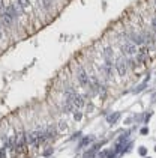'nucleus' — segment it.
Instances as JSON below:
<instances>
[{
  "instance_id": "1",
  "label": "nucleus",
  "mask_w": 156,
  "mask_h": 158,
  "mask_svg": "<svg viewBox=\"0 0 156 158\" xmlns=\"http://www.w3.org/2000/svg\"><path fill=\"white\" fill-rule=\"evenodd\" d=\"M47 140V137H45V131H32L30 134H29V143L32 144V146H39L41 143H44Z\"/></svg>"
},
{
  "instance_id": "5",
  "label": "nucleus",
  "mask_w": 156,
  "mask_h": 158,
  "mask_svg": "<svg viewBox=\"0 0 156 158\" xmlns=\"http://www.w3.org/2000/svg\"><path fill=\"white\" fill-rule=\"evenodd\" d=\"M72 104H74V107L75 109H81L83 105H84V95H74V98H72Z\"/></svg>"
},
{
  "instance_id": "4",
  "label": "nucleus",
  "mask_w": 156,
  "mask_h": 158,
  "mask_svg": "<svg viewBox=\"0 0 156 158\" xmlns=\"http://www.w3.org/2000/svg\"><path fill=\"white\" fill-rule=\"evenodd\" d=\"M137 51H138V50H137V45H135V44L128 42V44H125V45H123V53H125V54H128V56L135 54Z\"/></svg>"
},
{
  "instance_id": "19",
  "label": "nucleus",
  "mask_w": 156,
  "mask_h": 158,
  "mask_svg": "<svg viewBox=\"0 0 156 158\" xmlns=\"http://www.w3.org/2000/svg\"><path fill=\"white\" fill-rule=\"evenodd\" d=\"M75 120H80V119H81V117H83V115H81V113H75Z\"/></svg>"
},
{
  "instance_id": "9",
  "label": "nucleus",
  "mask_w": 156,
  "mask_h": 158,
  "mask_svg": "<svg viewBox=\"0 0 156 158\" xmlns=\"http://www.w3.org/2000/svg\"><path fill=\"white\" fill-rule=\"evenodd\" d=\"M101 144H102V143H96L93 148H90V149H89V151L84 154V157L86 158H93V155H95V154H96V152L101 149Z\"/></svg>"
},
{
  "instance_id": "17",
  "label": "nucleus",
  "mask_w": 156,
  "mask_h": 158,
  "mask_svg": "<svg viewBox=\"0 0 156 158\" xmlns=\"http://www.w3.org/2000/svg\"><path fill=\"white\" fill-rule=\"evenodd\" d=\"M5 9H6V8H5V3H3V0H0V14H2Z\"/></svg>"
},
{
  "instance_id": "13",
  "label": "nucleus",
  "mask_w": 156,
  "mask_h": 158,
  "mask_svg": "<svg viewBox=\"0 0 156 158\" xmlns=\"http://www.w3.org/2000/svg\"><path fill=\"white\" fill-rule=\"evenodd\" d=\"M18 3H20V6H21V8H27L29 5H30V2H29V0H18Z\"/></svg>"
},
{
  "instance_id": "12",
  "label": "nucleus",
  "mask_w": 156,
  "mask_h": 158,
  "mask_svg": "<svg viewBox=\"0 0 156 158\" xmlns=\"http://www.w3.org/2000/svg\"><path fill=\"white\" fill-rule=\"evenodd\" d=\"M104 56H105V59L113 57V48H111V47H107V48L104 50Z\"/></svg>"
},
{
  "instance_id": "10",
  "label": "nucleus",
  "mask_w": 156,
  "mask_h": 158,
  "mask_svg": "<svg viewBox=\"0 0 156 158\" xmlns=\"http://www.w3.org/2000/svg\"><path fill=\"white\" fill-rule=\"evenodd\" d=\"M93 140H95V137H93V136H86V137L81 139V142H80V148H86V146H89Z\"/></svg>"
},
{
  "instance_id": "8",
  "label": "nucleus",
  "mask_w": 156,
  "mask_h": 158,
  "mask_svg": "<svg viewBox=\"0 0 156 158\" xmlns=\"http://www.w3.org/2000/svg\"><path fill=\"white\" fill-rule=\"evenodd\" d=\"M120 116H122V113H120V112H113L111 115H108V117H107V122H108L110 125H114V124L120 119Z\"/></svg>"
},
{
  "instance_id": "20",
  "label": "nucleus",
  "mask_w": 156,
  "mask_h": 158,
  "mask_svg": "<svg viewBox=\"0 0 156 158\" xmlns=\"http://www.w3.org/2000/svg\"><path fill=\"white\" fill-rule=\"evenodd\" d=\"M141 134H143V136H147V134H149V128H143L141 129Z\"/></svg>"
},
{
  "instance_id": "3",
  "label": "nucleus",
  "mask_w": 156,
  "mask_h": 158,
  "mask_svg": "<svg viewBox=\"0 0 156 158\" xmlns=\"http://www.w3.org/2000/svg\"><path fill=\"white\" fill-rule=\"evenodd\" d=\"M102 71H104V74H105L108 78H113V62H111V59H105V63H104V66H102Z\"/></svg>"
},
{
  "instance_id": "11",
  "label": "nucleus",
  "mask_w": 156,
  "mask_h": 158,
  "mask_svg": "<svg viewBox=\"0 0 156 158\" xmlns=\"http://www.w3.org/2000/svg\"><path fill=\"white\" fill-rule=\"evenodd\" d=\"M74 95H75V90H74L72 87H68V89L65 90V97H66V100H71L72 101Z\"/></svg>"
},
{
  "instance_id": "14",
  "label": "nucleus",
  "mask_w": 156,
  "mask_h": 158,
  "mask_svg": "<svg viewBox=\"0 0 156 158\" xmlns=\"http://www.w3.org/2000/svg\"><path fill=\"white\" fill-rule=\"evenodd\" d=\"M146 85H147V83H141L138 87H135L132 92H134V93H137V92H140V90H143V89H146Z\"/></svg>"
},
{
  "instance_id": "18",
  "label": "nucleus",
  "mask_w": 156,
  "mask_h": 158,
  "mask_svg": "<svg viewBox=\"0 0 156 158\" xmlns=\"http://www.w3.org/2000/svg\"><path fill=\"white\" fill-rule=\"evenodd\" d=\"M51 154H53V149L50 148V149H47V151H45V154H44V155H45V157H48V155H51Z\"/></svg>"
},
{
  "instance_id": "15",
  "label": "nucleus",
  "mask_w": 156,
  "mask_h": 158,
  "mask_svg": "<svg viewBox=\"0 0 156 158\" xmlns=\"http://www.w3.org/2000/svg\"><path fill=\"white\" fill-rule=\"evenodd\" d=\"M138 154H140V155H141V157H146V155H147V149H146V148H140V149H138Z\"/></svg>"
},
{
  "instance_id": "7",
  "label": "nucleus",
  "mask_w": 156,
  "mask_h": 158,
  "mask_svg": "<svg viewBox=\"0 0 156 158\" xmlns=\"http://www.w3.org/2000/svg\"><path fill=\"white\" fill-rule=\"evenodd\" d=\"M78 81H80L81 86H87V85H89V75H87V72H86L84 69H80V71H78Z\"/></svg>"
},
{
  "instance_id": "21",
  "label": "nucleus",
  "mask_w": 156,
  "mask_h": 158,
  "mask_svg": "<svg viewBox=\"0 0 156 158\" xmlns=\"http://www.w3.org/2000/svg\"><path fill=\"white\" fill-rule=\"evenodd\" d=\"M3 36V33H2V23H0V38Z\"/></svg>"
},
{
  "instance_id": "2",
  "label": "nucleus",
  "mask_w": 156,
  "mask_h": 158,
  "mask_svg": "<svg viewBox=\"0 0 156 158\" xmlns=\"http://www.w3.org/2000/svg\"><path fill=\"white\" fill-rule=\"evenodd\" d=\"M114 68H116V72H117V74H119L120 77L126 75V71H128V66H126V62H125V59H122V57L116 59Z\"/></svg>"
},
{
  "instance_id": "6",
  "label": "nucleus",
  "mask_w": 156,
  "mask_h": 158,
  "mask_svg": "<svg viewBox=\"0 0 156 158\" xmlns=\"http://www.w3.org/2000/svg\"><path fill=\"white\" fill-rule=\"evenodd\" d=\"M12 21H14V20H12L9 15L6 14L5 11L0 14V23H2L3 26H6V27H11V26H12Z\"/></svg>"
},
{
  "instance_id": "16",
  "label": "nucleus",
  "mask_w": 156,
  "mask_h": 158,
  "mask_svg": "<svg viewBox=\"0 0 156 158\" xmlns=\"http://www.w3.org/2000/svg\"><path fill=\"white\" fill-rule=\"evenodd\" d=\"M42 5H44L45 9H48V8L51 6V0H42Z\"/></svg>"
}]
</instances>
